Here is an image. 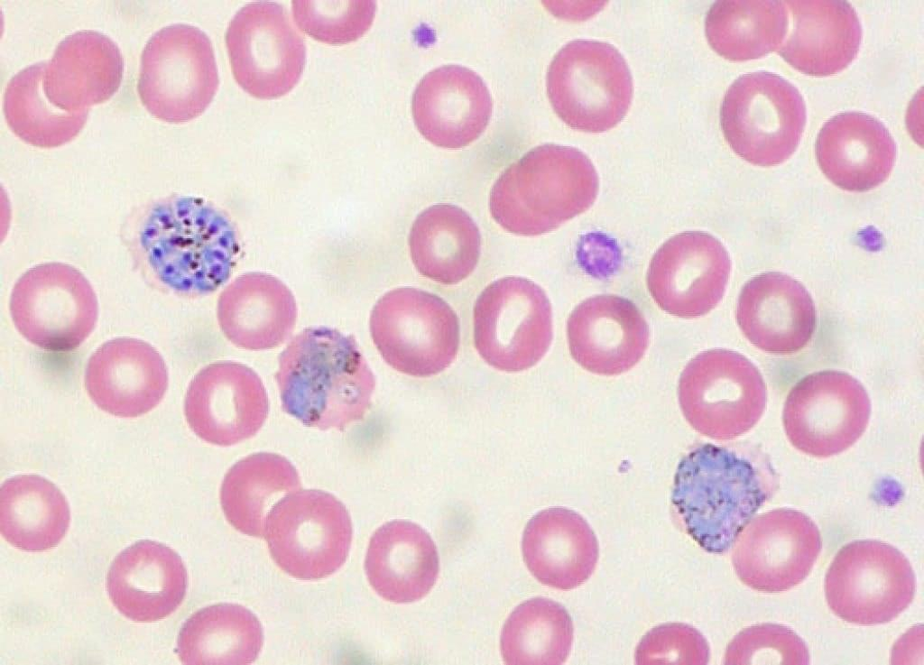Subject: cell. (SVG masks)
Instances as JSON below:
<instances>
[{
	"mask_svg": "<svg viewBox=\"0 0 924 665\" xmlns=\"http://www.w3.org/2000/svg\"><path fill=\"white\" fill-rule=\"evenodd\" d=\"M127 243L144 277L183 297L210 294L231 276L240 252L237 231L204 199L171 196L130 220Z\"/></svg>",
	"mask_w": 924,
	"mask_h": 665,
	"instance_id": "6da1fadb",
	"label": "cell"
},
{
	"mask_svg": "<svg viewBox=\"0 0 924 665\" xmlns=\"http://www.w3.org/2000/svg\"><path fill=\"white\" fill-rule=\"evenodd\" d=\"M765 454L754 447L736 451L711 443L679 461L671 504L687 533L704 550L722 554L777 488Z\"/></svg>",
	"mask_w": 924,
	"mask_h": 665,
	"instance_id": "7a4b0ae2",
	"label": "cell"
},
{
	"mask_svg": "<svg viewBox=\"0 0 924 665\" xmlns=\"http://www.w3.org/2000/svg\"><path fill=\"white\" fill-rule=\"evenodd\" d=\"M283 411L308 427L344 429L364 418L375 379L355 337L324 326L296 335L275 374Z\"/></svg>",
	"mask_w": 924,
	"mask_h": 665,
	"instance_id": "3957f363",
	"label": "cell"
},
{
	"mask_svg": "<svg viewBox=\"0 0 924 665\" xmlns=\"http://www.w3.org/2000/svg\"><path fill=\"white\" fill-rule=\"evenodd\" d=\"M599 189L589 158L570 146L543 144L511 164L494 184L493 218L507 232H551L588 209Z\"/></svg>",
	"mask_w": 924,
	"mask_h": 665,
	"instance_id": "277c9868",
	"label": "cell"
},
{
	"mask_svg": "<svg viewBox=\"0 0 924 665\" xmlns=\"http://www.w3.org/2000/svg\"><path fill=\"white\" fill-rule=\"evenodd\" d=\"M633 79L622 54L607 42L576 40L553 58L547 93L560 119L572 129L603 133L626 115Z\"/></svg>",
	"mask_w": 924,
	"mask_h": 665,
	"instance_id": "5b68a950",
	"label": "cell"
},
{
	"mask_svg": "<svg viewBox=\"0 0 924 665\" xmlns=\"http://www.w3.org/2000/svg\"><path fill=\"white\" fill-rule=\"evenodd\" d=\"M219 84L211 41L193 25L175 23L156 32L141 57L137 90L155 118L184 123L199 116Z\"/></svg>",
	"mask_w": 924,
	"mask_h": 665,
	"instance_id": "8992f818",
	"label": "cell"
},
{
	"mask_svg": "<svg viewBox=\"0 0 924 665\" xmlns=\"http://www.w3.org/2000/svg\"><path fill=\"white\" fill-rule=\"evenodd\" d=\"M720 123L738 156L770 167L796 151L806 124V106L797 88L782 77L765 71L747 73L727 89Z\"/></svg>",
	"mask_w": 924,
	"mask_h": 665,
	"instance_id": "52a82bcc",
	"label": "cell"
},
{
	"mask_svg": "<svg viewBox=\"0 0 924 665\" xmlns=\"http://www.w3.org/2000/svg\"><path fill=\"white\" fill-rule=\"evenodd\" d=\"M681 411L698 433L732 439L753 429L766 407L767 389L758 368L744 356L711 349L693 357L678 385Z\"/></svg>",
	"mask_w": 924,
	"mask_h": 665,
	"instance_id": "ba28073f",
	"label": "cell"
},
{
	"mask_svg": "<svg viewBox=\"0 0 924 665\" xmlns=\"http://www.w3.org/2000/svg\"><path fill=\"white\" fill-rule=\"evenodd\" d=\"M369 326L383 360L401 373L431 376L457 356L458 319L446 301L428 291L404 287L386 292L374 306Z\"/></svg>",
	"mask_w": 924,
	"mask_h": 665,
	"instance_id": "9c48e42d",
	"label": "cell"
},
{
	"mask_svg": "<svg viewBox=\"0 0 924 665\" xmlns=\"http://www.w3.org/2000/svg\"><path fill=\"white\" fill-rule=\"evenodd\" d=\"M264 538L275 563L300 580L325 578L345 563L352 540L346 506L333 494L298 490L267 515Z\"/></svg>",
	"mask_w": 924,
	"mask_h": 665,
	"instance_id": "30bf717a",
	"label": "cell"
},
{
	"mask_svg": "<svg viewBox=\"0 0 924 665\" xmlns=\"http://www.w3.org/2000/svg\"><path fill=\"white\" fill-rule=\"evenodd\" d=\"M9 308L19 333L32 345L53 352L79 347L98 318L90 282L79 270L63 263H41L26 271L13 287Z\"/></svg>",
	"mask_w": 924,
	"mask_h": 665,
	"instance_id": "8fae6325",
	"label": "cell"
},
{
	"mask_svg": "<svg viewBox=\"0 0 924 665\" xmlns=\"http://www.w3.org/2000/svg\"><path fill=\"white\" fill-rule=\"evenodd\" d=\"M912 567L895 547L874 540L845 545L830 564L824 583L831 611L859 625L889 623L911 603Z\"/></svg>",
	"mask_w": 924,
	"mask_h": 665,
	"instance_id": "7c38bea8",
	"label": "cell"
},
{
	"mask_svg": "<svg viewBox=\"0 0 924 665\" xmlns=\"http://www.w3.org/2000/svg\"><path fill=\"white\" fill-rule=\"evenodd\" d=\"M474 339L491 366L520 372L535 365L552 340V311L535 282L509 276L490 283L474 307Z\"/></svg>",
	"mask_w": 924,
	"mask_h": 665,
	"instance_id": "4fadbf2b",
	"label": "cell"
},
{
	"mask_svg": "<svg viewBox=\"0 0 924 665\" xmlns=\"http://www.w3.org/2000/svg\"><path fill=\"white\" fill-rule=\"evenodd\" d=\"M226 44L236 81L254 97L286 95L303 72V39L280 4L254 2L242 7L228 24Z\"/></svg>",
	"mask_w": 924,
	"mask_h": 665,
	"instance_id": "5bb4252c",
	"label": "cell"
},
{
	"mask_svg": "<svg viewBox=\"0 0 924 665\" xmlns=\"http://www.w3.org/2000/svg\"><path fill=\"white\" fill-rule=\"evenodd\" d=\"M871 401L864 385L837 370L810 374L790 391L782 423L790 443L816 457H828L849 448L864 434Z\"/></svg>",
	"mask_w": 924,
	"mask_h": 665,
	"instance_id": "9a60e30c",
	"label": "cell"
},
{
	"mask_svg": "<svg viewBox=\"0 0 924 665\" xmlns=\"http://www.w3.org/2000/svg\"><path fill=\"white\" fill-rule=\"evenodd\" d=\"M822 548L816 523L793 509H775L752 519L733 544L735 574L765 593L789 590L811 571Z\"/></svg>",
	"mask_w": 924,
	"mask_h": 665,
	"instance_id": "2e32d148",
	"label": "cell"
},
{
	"mask_svg": "<svg viewBox=\"0 0 924 665\" xmlns=\"http://www.w3.org/2000/svg\"><path fill=\"white\" fill-rule=\"evenodd\" d=\"M731 270L729 254L710 234L688 231L668 239L652 256L647 287L665 312L694 319L722 300Z\"/></svg>",
	"mask_w": 924,
	"mask_h": 665,
	"instance_id": "e0dca14e",
	"label": "cell"
},
{
	"mask_svg": "<svg viewBox=\"0 0 924 665\" xmlns=\"http://www.w3.org/2000/svg\"><path fill=\"white\" fill-rule=\"evenodd\" d=\"M268 412L263 381L252 368L234 361L202 368L189 383L184 401L191 430L202 440L221 447L254 437Z\"/></svg>",
	"mask_w": 924,
	"mask_h": 665,
	"instance_id": "ac0fdd59",
	"label": "cell"
},
{
	"mask_svg": "<svg viewBox=\"0 0 924 665\" xmlns=\"http://www.w3.org/2000/svg\"><path fill=\"white\" fill-rule=\"evenodd\" d=\"M567 337L570 355L581 367L612 376L639 363L649 346L650 329L633 302L603 294L585 300L573 309L567 321Z\"/></svg>",
	"mask_w": 924,
	"mask_h": 665,
	"instance_id": "d6986e66",
	"label": "cell"
},
{
	"mask_svg": "<svg viewBox=\"0 0 924 665\" xmlns=\"http://www.w3.org/2000/svg\"><path fill=\"white\" fill-rule=\"evenodd\" d=\"M85 387L102 411L134 418L155 408L168 387L161 354L149 343L133 337L105 342L89 357Z\"/></svg>",
	"mask_w": 924,
	"mask_h": 665,
	"instance_id": "ffe728a7",
	"label": "cell"
},
{
	"mask_svg": "<svg viewBox=\"0 0 924 665\" xmlns=\"http://www.w3.org/2000/svg\"><path fill=\"white\" fill-rule=\"evenodd\" d=\"M411 113L417 129L429 142L458 149L476 140L485 130L492 99L476 72L448 65L420 79L412 95Z\"/></svg>",
	"mask_w": 924,
	"mask_h": 665,
	"instance_id": "44dd1931",
	"label": "cell"
},
{
	"mask_svg": "<svg viewBox=\"0 0 924 665\" xmlns=\"http://www.w3.org/2000/svg\"><path fill=\"white\" fill-rule=\"evenodd\" d=\"M736 321L744 337L759 349L788 355L809 343L817 315L810 294L799 282L770 272L744 284L737 301Z\"/></svg>",
	"mask_w": 924,
	"mask_h": 665,
	"instance_id": "7402d4cb",
	"label": "cell"
},
{
	"mask_svg": "<svg viewBox=\"0 0 924 665\" xmlns=\"http://www.w3.org/2000/svg\"><path fill=\"white\" fill-rule=\"evenodd\" d=\"M188 575L180 557L152 540H140L121 551L112 562L106 590L116 608L134 622H155L172 614L182 603Z\"/></svg>",
	"mask_w": 924,
	"mask_h": 665,
	"instance_id": "603a6c76",
	"label": "cell"
},
{
	"mask_svg": "<svg viewBox=\"0 0 924 665\" xmlns=\"http://www.w3.org/2000/svg\"><path fill=\"white\" fill-rule=\"evenodd\" d=\"M124 73L120 49L95 31L74 32L45 62L43 89L50 102L67 112L88 111L118 90Z\"/></svg>",
	"mask_w": 924,
	"mask_h": 665,
	"instance_id": "cb8c5ba5",
	"label": "cell"
},
{
	"mask_svg": "<svg viewBox=\"0 0 924 665\" xmlns=\"http://www.w3.org/2000/svg\"><path fill=\"white\" fill-rule=\"evenodd\" d=\"M816 158L825 176L848 191L873 189L890 175L895 142L884 125L860 112L838 114L827 121L816 142Z\"/></svg>",
	"mask_w": 924,
	"mask_h": 665,
	"instance_id": "d4e9b609",
	"label": "cell"
},
{
	"mask_svg": "<svg viewBox=\"0 0 924 665\" xmlns=\"http://www.w3.org/2000/svg\"><path fill=\"white\" fill-rule=\"evenodd\" d=\"M217 316L226 337L247 350H267L291 335L298 316L294 295L270 273H244L218 297Z\"/></svg>",
	"mask_w": 924,
	"mask_h": 665,
	"instance_id": "484cf974",
	"label": "cell"
},
{
	"mask_svg": "<svg viewBox=\"0 0 924 665\" xmlns=\"http://www.w3.org/2000/svg\"><path fill=\"white\" fill-rule=\"evenodd\" d=\"M790 15L788 39L779 54L809 76L834 75L856 57L862 27L853 6L844 1L784 2Z\"/></svg>",
	"mask_w": 924,
	"mask_h": 665,
	"instance_id": "4316f807",
	"label": "cell"
},
{
	"mask_svg": "<svg viewBox=\"0 0 924 665\" xmlns=\"http://www.w3.org/2000/svg\"><path fill=\"white\" fill-rule=\"evenodd\" d=\"M523 559L542 584L574 589L593 574L599 557L596 534L577 512L562 507L538 513L522 537Z\"/></svg>",
	"mask_w": 924,
	"mask_h": 665,
	"instance_id": "83f0119b",
	"label": "cell"
},
{
	"mask_svg": "<svg viewBox=\"0 0 924 665\" xmlns=\"http://www.w3.org/2000/svg\"><path fill=\"white\" fill-rule=\"evenodd\" d=\"M365 568L380 596L393 603L414 602L424 597L437 580V548L419 525L393 521L373 534Z\"/></svg>",
	"mask_w": 924,
	"mask_h": 665,
	"instance_id": "f1b7e54d",
	"label": "cell"
},
{
	"mask_svg": "<svg viewBox=\"0 0 924 665\" xmlns=\"http://www.w3.org/2000/svg\"><path fill=\"white\" fill-rule=\"evenodd\" d=\"M409 246L418 272L437 282L454 284L466 279L477 264L481 237L477 226L462 208L437 204L413 222Z\"/></svg>",
	"mask_w": 924,
	"mask_h": 665,
	"instance_id": "f546056e",
	"label": "cell"
},
{
	"mask_svg": "<svg viewBox=\"0 0 924 665\" xmlns=\"http://www.w3.org/2000/svg\"><path fill=\"white\" fill-rule=\"evenodd\" d=\"M300 486L298 471L287 458L274 453H254L227 471L221 485L220 503L234 528L262 538L272 508Z\"/></svg>",
	"mask_w": 924,
	"mask_h": 665,
	"instance_id": "4dcf8cb0",
	"label": "cell"
},
{
	"mask_svg": "<svg viewBox=\"0 0 924 665\" xmlns=\"http://www.w3.org/2000/svg\"><path fill=\"white\" fill-rule=\"evenodd\" d=\"M70 522L67 499L51 481L37 475L7 479L0 489V531L14 547L44 551L56 547Z\"/></svg>",
	"mask_w": 924,
	"mask_h": 665,
	"instance_id": "1f68e13d",
	"label": "cell"
},
{
	"mask_svg": "<svg viewBox=\"0 0 924 665\" xmlns=\"http://www.w3.org/2000/svg\"><path fill=\"white\" fill-rule=\"evenodd\" d=\"M263 646L256 616L236 604H217L193 614L182 625L177 653L184 664H250Z\"/></svg>",
	"mask_w": 924,
	"mask_h": 665,
	"instance_id": "d6a6232c",
	"label": "cell"
},
{
	"mask_svg": "<svg viewBox=\"0 0 924 665\" xmlns=\"http://www.w3.org/2000/svg\"><path fill=\"white\" fill-rule=\"evenodd\" d=\"M788 28V10L779 1L716 2L705 22L711 48L733 61L755 60L776 51Z\"/></svg>",
	"mask_w": 924,
	"mask_h": 665,
	"instance_id": "836d02e7",
	"label": "cell"
},
{
	"mask_svg": "<svg viewBox=\"0 0 924 665\" xmlns=\"http://www.w3.org/2000/svg\"><path fill=\"white\" fill-rule=\"evenodd\" d=\"M45 62L28 66L7 83L3 100L10 129L28 144L55 148L72 141L82 130L88 111L67 112L53 106L43 89Z\"/></svg>",
	"mask_w": 924,
	"mask_h": 665,
	"instance_id": "e575fe53",
	"label": "cell"
},
{
	"mask_svg": "<svg viewBox=\"0 0 924 665\" xmlns=\"http://www.w3.org/2000/svg\"><path fill=\"white\" fill-rule=\"evenodd\" d=\"M572 619L560 604L543 597L527 600L510 614L501 634L504 661L562 664L571 651Z\"/></svg>",
	"mask_w": 924,
	"mask_h": 665,
	"instance_id": "d590c367",
	"label": "cell"
},
{
	"mask_svg": "<svg viewBox=\"0 0 924 665\" xmlns=\"http://www.w3.org/2000/svg\"><path fill=\"white\" fill-rule=\"evenodd\" d=\"M298 27L313 39L328 44L353 42L372 25L374 1H293Z\"/></svg>",
	"mask_w": 924,
	"mask_h": 665,
	"instance_id": "8d00e7d4",
	"label": "cell"
},
{
	"mask_svg": "<svg viewBox=\"0 0 924 665\" xmlns=\"http://www.w3.org/2000/svg\"><path fill=\"white\" fill-rule=\"evenodd\" d=\"M806 643L791 629L775 623L753 625L741 631L728 644L725 664H808Z\"/></svg>",
	"mask_w": 924,
	"mask_h": 665,
	"instance_id": "74e56055",
	"label": "cell"
},
{
	"mask_svg": "<svg viewBox=\"0 0 924 665\" xmlns=\"http://www.w3.org/2000/svg\"><path fill=\"white\" fill-rule=\"evenodd\" d=\"M710 648L703 634L683 623H669L650 630L636 647V664H707Z\"/></svg>",
	"mask_w": 924,
	"mask_h": 665,
	"instance_id": "f35d334b",
	"label": "cell"
}]
</instances>
